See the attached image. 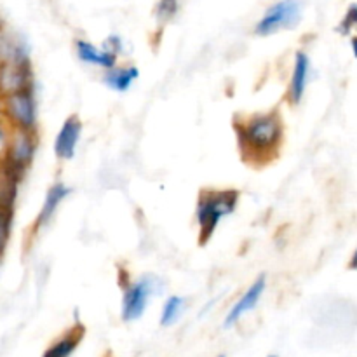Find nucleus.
Masks as SVG:
<instances>
[{
    "label": "nucleus",
    "mask_w": 357,
    "mask_h": 357,
    "mask_svg": "<svg viewBox=\"0 0 357 357\" xmlns=\"http://www.w3.org/2000/svg\"><path fill=\"white\" fill-rule=\"evenodd\" d=\"M237 142L244 159L251 164H267L284 142V124L278 112H265L236 122Z\"/></svg>",
    "instance_id": "nucleus-1"
},
{
    "label": "nucleus",
    "mask_w": 357,
    "mask_h": 357,
    "mask_svg": "<svg viewBox=\"0 0 357 357\" xmlns=\"http://www.w3.org/2000/svg\"><path fill=\"white\" fill-rule=\"evenodd\" d=\"M239 199L241 194L236 188H225V190L206 188L199 194L197 208H195L199 244L209 243L220 222L236 211L237 206H239Z\"/></svg>",
    "instance_id": "nucleus-2"
},
{
    "label": "nucleus",
    "mask_w": 357,
    "mask_h": 357,
    "mask_svg": "<svg viewBox=\"0 0 357 357\" xmlns=\"http://www.w3.org/2000/svg\"><path fill=\"white\" fill-rule=\"evenodd\" d=\"M302 20V3L300 0H279L272 3L264 16L255 24V35L268 37L281 30H291Z\"/></svg>",
    "instance_id": "nucleus-3"
},
{
    "label": "nucleus",
    "mask_w": 357,
    "mask_h": 357,
    "mask_svg": "<svg viewBox=\"0 0 357 357\" xmlns=\"http://www.w3.org/2000/svg\"><path fill=\"white\" fill-rule=\"evenodd\" d=\"M2 117L13 129L35 131L37 129V100L35 89L17 91L3 96Z\"/></svg>",
    "instance_id": "nucleus-4"
},
{
    "label": "nucleus",
    "mask_w": 357,
    "mask_h": 357,
    "mask_svg": "<svg viewBox=\"0 0 357 357\" xmlns=\"http://www.w3.org/2000/svg\"><path fill=\"white\" fill-rule=\"evenodd\" d=\"M159 279L153 275H145L138 281H131L124 286V298H122V319L126 323L138 321L145 314L149 300L155 295Z\"/></svg>",
    "instance_id": "nucleus-5"
},
{
    "label": "nucleus",
    "mask_w": 357,
    "mask_h": 357,
    "mask_svg": "<svg viewBox=\"0 0 357 357\" xmlns=\"http://www.w3.org/2000/svg\"><path fill=\"white\" fill-rule=\"evenodd\" d=\"M35 153H37V138L35 131H23V129H13L10 131L9 145H7L3 162L16 169L17 173L24 174L26 169L33 164Z\"/></svg>",
    "instance_id": "nucleus-6"
},
{
    "label": "nucleus",
    "mask_w": 357,
    "mask_h": 357,
    "mask_svg": "<svg viewBox=\"0 0 357 357\" xmlns=\"http://www.w3.org/2000/svg\"><path fill=\"white\" fill-rule=\"evenodd\" d=\"M35 89V77L31 61L28 63H0V96L17 91Z\"/></svg>",
    "instance_id": "nucleus-7"
},
{
    "label": "nucleus",
    "mask_w": 357,
    "mask_h": 357,
    "mask_svg": "<svg viewBox=\"0 0 357 357\" xmlns=\"http://www.w3.org/2000/svg\"><path fill=\"white\" fill-rule=\"evenodd\" d=\"M82 135V121L79 115H70L59 128L54 139V155L59 160H70L75 157L77 145Z\"/></svg>",
    "instance_id": "nucleus-8"
},
{
    "label": "nucleus",
    "mask_w": 357,
    "mask_h": 357,
    "mask_svg": "<svg viewBox=\"0 0 357 357\" xmlns=\"http://www.w3.org/2000/svg\"><path fill=\"white\" fill-rule=\"evenodd\" d=\"M265 289H267V278H265V275H260V278L255 279L253 284L246 289V293H244V295L241 296L236 303H234V307L230 309V312L227 314L225 324H223V326L225 328L234 326V324H236L237 321L244 316V314L251 312V310H253L255 307L260 303Z\"/></svg>",
    "instance_id": "nucleus-9"
},
{
    "label": "nucleus",
    "mask_w": 357,
    "mask_h": 357,
    "mask_svg": "<svg viewBox=\"0 0 357 357\" xmlns=\"http://www.w3.org/2000/svg\"><path fill=\"white\" fill-rule=\"evenodd\" d=\"M310 58L305 51H298L295 54V61H293V72L291 80H289L288 87V100L291 105H298L303 100L307 86H309L310 79Z\"/></svg>",
    "instance_id": "nucleus-10"
},
{
    "label": "nucleus",
    "mask_w": 357,
    "mask_h": 357,
    "mask_svg": "<svg viewBox=\"0 0 357 357\" xmlns=\"http://www.w3.org/2000/svg\"><path fill=\"white\" fill-rule=\"evenodd\" d=\"M70 192H72L70 190V187H66V185L61 183V181H58V183H54L49 187L47 194H45V199H44V204H42L37 218H35L33 230H40V229H44L45 225H49V223H51L52 216H54L56 211H58L59 204H61V202L68 197Z\"/></svg>",
    "instance_id": "nucleus-11"
},
{
    "label": "nucleus",
    "mask_w": 357,
    "mask_h": 357,
    "mask_svg": "<svg viewBox=\"0 0 357 357\" xmlns=\"http://www.w3.org/2000/svg\"><path fill=\"white\" fill-rule=\"evenodd\" d=\"M75 51L80 61L86 63V65H96L103 70H110L112 66L117 65V56L108 52L107 49L98 47V45L91 44V42L82 40V38L75 42Z\"/></svg>",
    "instance_id": "nucleus-12"
},
{
    "label": "nucleus",
    "mask_w": 357,
    "mask_h": 357,
    "mask_svg": "<svg viewBox=\"0 0 357 357\" xmlns=\"http://www.w3.org/2000/svg\"><path fill=\"white\" fill-rule=\"evenodd\" d=\"M30 61V47L20 37L0 30V63H28Z\"/></svg>",
    "instance_id": "nucleus-13"
},
{
    "label": "nucleus",
    "mask_w": 357,
    "mask_h": 357,
    "mask_svg": "<svg viewBox=\"0 0 357 357\" xmlns=\"http://www.w3.org/2000/svg\"><path fill=\"white\" fill-rule=\"evenodd\" d=\"M139 70L135 65H126V66H112L110 70H107V73L103 75L105 86L110 87L115 93H126V91L131 89L132 84L138 80Z\"/></svg>",
    "instance_id": "nucleus-14"
},
{
    "label": "nucleus",
    "mask_w": 357,
    "mask_h": 357,
    "mask_svg": "<svg viewBox=\"0 0 357 357\" xmlns=\"http://www.w3.org/2000/svg\"><path fill=\"white\" fill-rule=\"evenodd\" d=\"M84 338V326L75 324L72 330L66 331L54 345L47 349L42 357H70L75 352V349L79 347V344Z\"/></svg>",
    "instance_id": "nucleus-15"
},
{
    "label": "nucleus",
    "mask_w": 357,
    "mask_h": 357,
    "mask_svg": "<svg viewBox=\"0 0 357 357\" xmlns=\"http://www.w3.org/2000/svg\"><path fill=\"white\" fill-rule=\"evenodd\" d=\"M185 309V298L183 296H169V298L164 302L162 312H160V324L162 326H171V324L176 323L180 319V316L183 314Z\"/></svg>",
    "instance_id": "nucleus-16"
},
{
    "label": "nucleus",
    "mask_w": 357,
    "mask_h": 357,
    "mask_svg": "<svg viewBox=\"0 0 357 357\" xmlns=\"http://www.w3.org/2000/svg\"><path fill=\"white\" fill-rule=\"evenodd\" d=\"M13 215L14 211L6 208H0V258H3L7 243L10 237V229H13Z\"/></svg>",
    "instance_id": "nucleus-17"
},
{
    "label": "nucleus",
    "mask_w": 357,
    "mask_h": 357,
    "mask_svg": "<svg viewBox=\"0 0 357 357\" xmlns=\"http://www.w3.org/2000/svg\"><path fill=\"white\" fill-rule=\"evenodd\" d=\"M180 9L178 0H159L155 6V17L160 24H166L173 20Z\"/></svg>",
    "instance_id": "nucleus-18"
},
{
    "label": "nucleus",
    "mask_w": 357,
    "mask_h": 357,
    "mask_svg": "<svg viewBox=\"0 0 357 357\" xmlns=\"http://www.w3.org/2000/svg\"><path fill=\"white\" fill-rule=\"evenodd\" d=\"M356 24H357V6L356 3H352V6L347 9V13H345L344 20H342L340 24H338V33L351 35L352 31H354Z\"/></svg>",
    "instance_id": "nucleus-19"
},
{
    "label": "nucleus",
    "mask_w": 357,
    "mask_h": 357,
    "mask_svg": "<svg viewBox=\"0 0 357 357\" xmlns=\"http://www.w3.org/2000/svg\"><path fill=\"white\" fill-rule=\"evenodd\" d=\"M10 131H13V128L7 124L6 119L0 117V160L6 157L7 145H9V138H10Z\"/></svg>",
    "instance_id": "nucleus-20"
},
{
    "label": "nucleus",
    "mask_w": 357,
    "mask_h": 357,
    "mask_svg": "<svg viewBox=\"0 0 357 357\" xmlns=\"http://www.w3.org/2000/svg\"><path fill=\"white\" fill-rule=\"evenodd\" d=\"M103 49H107L108 52L115 54L119 58L121 54H124V40H122L119 35H110V37L105 40Z\"/></svg>",
    "instance_id": "nucleus-21"
},
{
    "label": "nucleus",
    "mask_w": 357,
    "mask_h": 357,
    "mask_svg": "<svg viewBox=\"0 0 357 357\" xmlns=\"http://www.w3.org/2000/svg\"><path fill=\"white\" fill-rule=\"evenodd\" d=\"M2 108H3V98L0 96V117H2Z\"/></svg>",
    "instance_id": "nucleus-22"
},
{
    "label": "nucleus",
    "mask_w": 357,
    "mask_h": 357,
    "mask_svg": "<svg viewBox=\"0 0 357 357\" xmlns=\"http://www.w3.org/2000/svg\"><path fill=\"white\" fill-rule=\"evenodd\" d=\"M268 357H278V356H268Z\"/></svg>",
    "instance_id": "nucleus-23"
},
{
    "label": "nucleus",
    "mask_w": 357,
    "mask_h": 357,
    "mask_svg": "<svg viewBox=\"0 0 357 357\" xmlns=\"http://www.w3.org/2000/svg\"><path fill=\"white\" fill-rule=\"evenodd\" d=\"M0 30H2V24H0Z\"/></svg>",
    "instance_id": "nucleus-24"
},
{
    "label": "nucleus",
    "mask_w": 357,
    "mask_h": 357,
    "mask_svg": "<svg viewBox=\"0 0 357 357\" xmlns=\"http://www.w3.org/2000/svg\"><path fill=\"white\" fill-rule=\"evenodd\" d=\"M218 357H225V356H218Z\"/></svg>",
    "instance_id": "nucleus-25"
},
{
    "label": "nucleus",
    "mask_w": 357,
    "mask_h": 357,
    "mask_svg": "<svg viewBox=\"0 0 357 357\" xmlns=\"http://www.w3.org/2000/svg\"><path fill=\"white\" fill-rule=\"evenodd\" d=\"M0 261H2V258H0Z\"/></svg>",
    "instance_id": "nucleus-26"
}]
</instances>
